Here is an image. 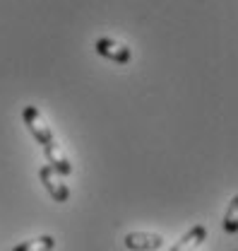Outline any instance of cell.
I'll return each mask as SVG.
<instances>
[{
    "mask_svg": "<svg viewBox=\"0 0 238 251\" xmlns=\"http://www.w3.org/2000/svg\"><path fill=\"white\" fill-rule=\"evenodd\" d=\"M22 119H24V126L29 128V133L36 138V143L43 148V152L48 157V164L58 172L60 176H70V174H72V164H70L67 155L63 152V148L58 145V140H56L51 126L46 124V119L41 116V111H39L36 106H24Z\"/></svg>",
    "mask_w": 238,
    "mask_h": 251,
    "instance_id": "cell-1",
    "label": "cell"
},
{
    "mask_svg": "<svg viewBox=\"0 0 238 251\" xmlns=\"http://www.w3.org/2000/svg\"><path fill=\"white\" fill-rule=\"evenodd\" d=\"M94 49L99 56L108 58V61H116V63H130L132 61V51L123 44V41H116L111 36H101L94 41Z\"/></svg>",
    "mask_w": 238,
    "mask_h": 251,
    "instance_id": "cell-2",
    "label": "cell"
},
{
    "mask_svg": "<svg viewBox=\"0 0 238 251\" xmlns=\"http://www.w3.org/2000/svg\"><path fill=\"white\" fill-rule=\"evenodd\" d=\"M39 179H41V184L46 186L48 196H51L56 203H65V201L70 198V188L58 179V172H56L51 164H43V167L39 169Z\"/></svg>",
    "mask_w": 238,
    "mask_h": 251,
    "instance_id": "cell-3",
    "label": "cell"
},
{
    "mask_svg": "<svg viewBox=\"0 0 238 251\" xmlns=\"http://www.w3.org/2000/svg\"><path fill=\"white\" fill-rule=\"evenodd\" d=\"M125 247L130 251H154L164 247V237L154 232H130L125 237Z\"/></svg>",
    "mask_w": 238,
    "mask_h": 251,
    "instance_id": "cell-4",
    "label": "cell"
},
{
    "mask_svg": "<svg viewBox=\"0 0 238 251\" xmlns=\"http://www.w3.org/2000/svg\"><path fill=\"white\" fill-rule=\"evenodd\" d=\"M205 239H207V227H205V225H195V227L188 229L169 251H195Z\"/></svg>",
    "mask_w": 238,
    "mask_h": 251,
    "instance_id": "cell-5",
    "label": "cell"
},
{
    "mask_svg": "<svg viewBox=\"0 0 238 251\" xmlns=\"http://www.w3.org/2000/svg\"><path fill=\"white\" fill-rule=\"evenodd\" d=\"M53 249H56V239L51 234H43V237H36V239L17 244L12 251H53Z\"/></svg>",
    "mask_w": 238,
    "mask_h": 251,
    "instance_id": "cell-6",
    "label": "cell"
},
{
    "mask_svg": "<svg viewBox=\"0 0 238 251\" xmlns=\"http://www.w3.org/2000/svg\"><path fill=\"white\" fill-rule=\"evenodd\" d=\"M224 229H226L229 234H236V229H238V196H234L231 203H229V210H226V218H224Z\"/></svg>",
    "mask_w": 238,
    "mask_h": 251,
    "instance_id": "cell-7",
    "label": "cell"
}]
</instances>
